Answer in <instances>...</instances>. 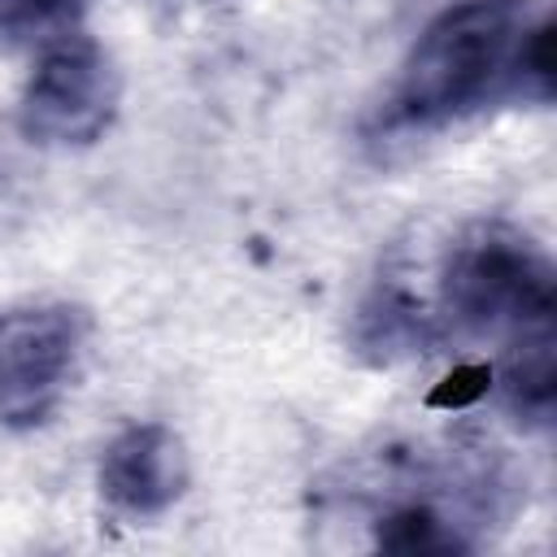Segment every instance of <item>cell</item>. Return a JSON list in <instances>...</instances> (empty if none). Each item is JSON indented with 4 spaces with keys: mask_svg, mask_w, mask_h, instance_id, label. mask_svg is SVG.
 <instances>
[{
    "mask_svg": "<svg viewBox=\"0 0 557 557\" xmlns=\"http://www.w3.org/2000/svg\"><path fill=\"white\" fill-rule=\"evenodd\" d=\"M117 70L100 44L74 35L48 48L22 91L17 126L35 144H91L117 113Z\"/></svg>",
    "mask_w": 557,
    "mask_h": 557,
    "instance_id": "3",
    "label": "cell"
},
{
    "mask_svg": "<svg viewBox=\"0 0 557 557\" xmlns=\"http://www.w3.org/2000/svg\"><path fill=\"white\" fill-rule=\"evenodd\" d=\"M70 0H0V30H22L35 22H48L65 9Z\"/></svg>",
    "mask_w": 557,
    "mask_h": 557,
    "instance_id": "8",
    "label": "cell"
},
{
    "mask_svg": "<svg viewBox=\"0 0 557 557\" xmlns=\"http://www.w3.org/2000/svg\"><path fill=\"white\" fill-rule=\"evenodd\" d=\"M492 366H483V361H470V366H457L431 396H426V405L431 409H466V405H474L479 396H487L492 392Z\"/></svg>",
    "mask_w": 557,
    "mask_h": 557,
    "instance_id": "7",
    "label": "cell"
},
{
    "mask_svg": "<svg viewBox=\"0 0 557 557\" xmlns=\"http://www.w3.org/2000/svg\"><path fill=\"white\" fill-rule=\"evenodd\" d=\"M379 548L387 553H457L461 540L426 505H405L379 522Z\"/></svg>",
    "mask_w": 557,
    "mask_h": 557,
    "instance_id": "6",
    "label": "cell"
},
{
    "mask_svg": "<svg viewBox=\"0 0 557 557\" xmlns=\"http://www.w3.org/2000/svg\"><path fill=\"white\" fill-rule=\"evenodd\" d=\"M83 322L65 305L0 313V426H39L65 396Z\"/></svg>",
    "mask_w": 557,
    "mask_h": 557,
    "instance_id": "4",
    "label": "cell"
},
{
    "mask_svg": "<svg viewBox=\"0 0 557 557\" xmlns=\"http://www.w3.org/2000/svg\"><path fill=\"white\" fill-rule=\"evenodd\" d=\"M444 309L470 335H522L553 322V270L509 231L466 239L444 274Z\"/></svg>",
    "mask_w": 557,
    "mask_h": 557,
    "instance_id": "2",
    "label": "cell"
},
{
    "mask_svg": "<svg viewBox=\"0 0 557 557\" xmlns=\"http://www.w3.org/2000/svg\"><path fill=\"white\" fill-rule=\"evenodd\" d=\"M187 487V453L161 422L126 426L100 461V492L113 509L148 518L170 509Z\"/></svg>",
    "mask_w": 557,
    "mask_h": 557,
    "instance_id": "5",
    "label": "cell"
},
{
    "mask_svg": "<svg viewBox=\"0 0 557 557\" xmlns=\"http://www.w3.org/2000/svg\"><path fill=\"white\" fill-rule=\"evenodd\" d=\"M527 30V0H461L444 9L405 57L392 96L396 117L440 126L522 87Z\"/></svg>",
    "mask_w": 557,
    "mask_h": 557,
    "instance_id": "1",
    "label": "cell"
}]
</instances>
